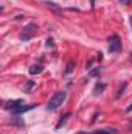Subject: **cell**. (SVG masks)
Returning <instances> with one entry per match:
<instances>
[{"mask_svg":"<svg viewBox=\"0 0 132 134\" xmlns=\"http://www.w3.org/2000/svg\"><path fill=\"white\" fill-rule=\"evenodd\" d=\"M65 98H67V92L65 91H59V92H56V94L50 98L48 104H47V109H48V111H56V109L65 101Z\"/></svg>","mask_w":132,"mask_h":134,"instance_id":"6da1fadb","label":"cell"},{"mask_svg":"<svg viewBox=\"0 0 132 134\" xmlns=\"http://www.w3.org/2000/svg\"><path fill=\"white\" fill-rule=\"evenodd\" d=\"M109 52H110L112 55L121 52V39H120L118 34H112V36L109 37Z\"/></svg>","mask_w":132,"mask_h":134,"instance_id":"7a4b0ae2","label":"cell"},{"mask_svg":"<svg viewBox=\"0 0 132 134\" xmlns=\"http://www.w3.org/2000/svg\"><path fill=\"white\" fill-rule=\"evenodd\" d=\"M37 30V25L34 24V22H31V24H28L25 28H23V33H20V41H30L31 37H33L34 31Z\"/></svg>","mask_w":132,"mask_h":134,"instance_id":"3957f363","label":"cell"},{"mask_svg":"<svg viewBox=\"0 0 132 134\" xmlns=\"http://www.w3.org/2000/svg\"><path fill=\"white\" fill-rule=\"evenodd\" d=\"M34 106H36L34 103H31V104H27V106H25V104H20V106H17L16 109H13V114H16V115H17V114H22V112H27V111H30V109H33Z\"/></svg>","mask_w":132,"mask_h":134,"instance_id":"277c9868","label":"cell"},{"mask_svg":"<svg viewBox=\"0 0 132 134\" xmlns=\"http://www.w3.org/2000/svg\"><path fill=\"white\" fill-rule=\"evenodd\" d=\"M93 134H118V131L113 128H103V130H97Z\"/></svg>","mask_w":132,"mask_h":134,"instance_id":"5b68a950","label":"cell"},{"mask_svg":"<svg viewBox=\"0 0 132 134\" xmlns=\"http://www.w3.org/2000/svg\"><path fill=\"white\" fill-rule=\"evenodd\" d=\"M42 72H44V66H42V64L33 66L30 69V73H31V75H37V73H42Z\"/></svg>","mask_w":132,"mask_h":134,"instance_id":"8992f818","label":"cell"},{"mask_svg":"<svg viewBox=\"0 0 132 134\" xmlns=\"http://www.w3.org/2000/svg\"><path fill=\"white\" fill-rule=\"evenodd\" d=\"M104 89H106V84H104V83H98V84L95 86L93 92H95V95H99V94H101V92H103Z\"/></svg>","mask_w":132,"mask_h":134,"instance_id":"52a82bcc","label":"cell"},{"mask_svg":"<svg viewBox=\"0 0 132 134\" xmlns=\"http://www.w3.org/2000/svg\"><path fill=\"white\" fill-rule=\"evenodd\" d=\"M68 117H70V112H68V114H65V115H64V119H62V120H61V122H59V123H58V126H56V128H58V130H59V128H61V125H62V123H64V122H65L67 119H68Z\"/></svg>","mask_w":132,"mask_h":134,"instance_id":"ba28073f","label":"cell"},{"mask_svg":"<svg viewBox=\"0 0 132 134\" xmlns=\"http://www.w3.org/2000/svg\"><path fill=\"white\" fill-rule=\"evenodd\" d=\"M99 72H101V69H99V67H97V69H93V70L90 72V76H97V75H98Z\"/></svg>","mask_w":132,"mask_h":134,"instance_id":"9c48e42d","label":"cell"},{"mask_svg":"<svg viewBox=\"0 0 132 134\" xmlns=\"http://www.w3.org/2000/svg\"><path fill=\"white\" fill-rule=\"evenodd\" d=\"M33 86H34V83H33V81H28V84L25 86V92H28V91H30V89H31Z\"/></svg>","mask_w":132,"mask_h":134,"instance_id":"30bf717a","label":"cell"},{"mask_svg":"<svg viewBox=\"0 0 132 134\" xmlns=\"http://www.w3.org/2000/svg\"><path fill=\"white\" fill-rule=\"evenodd\" d=\"M126 89V83L124 84H121V87H120V92H118V97H121V94H123V91Z\"/></svg>","mask_w":132,"mask_h":134,"instance_id":"8fae6325","label":"cell"},{"mask_svg":"<svg viewBox=\"0 0 132 134\" xmlns=\"http://www.w3.org/2000/svg\"><path fill=\"white\" fill-rule=\"evenodd\" d=\"M71 67H73V63H68V66H67V69H65V73H70V72H71Z\"/></svg>","mask_w":132,"mask_h":134,"instance_id":"7c38bea8","label":"cell"},{"mask_svg":"<svg viewBox=\"0 0 132 134\" xmlns=\"http://www.w3.org/2000/svg\"><path fill=\"white\" fill-rule=\"evenodd\" d=\"M47 47H53V39H48L47 41Z\"/></svg>","mask_w":132,"mask_h":134,"instance_id":"4fadbf2b","label":"cell"},{"mask_svg":"<svg viewBox=\"0 0 132 134\" xmlns=\"http://www.w3.org/2000/svg\"><path fill=\"white\" fill-rule=\"evenodd\" d=\"M75 134H93V133H86V131H78V133H75Z\"/></svg>","mask_w":132,"mask_h":134,"instance_id":"5bb4252c","label":"cell"},{"mask_svg":"<svg viewBox=\"0 0 132 134\" xmlns=\"http://www.w3.org/2000/svg\"><path fill=\"white\" fill-rule=\"evenodd\" d=\"M120 3H131V0H120Z\"/></svg>","mask_w":132,"mask_h":134,"instance_id":"9a60e30c","label":"cell"},{"mask_svg":"<svg viewBox=\"0 0 132 134\" xmlns=\"http://www.w3.org/2000/svg\"><path fill=\"white\" fill-rule=\"evenodd\" d=\"M90 5H92V8H93V5H95V0H90Z\"/></svg>","mask_w":132,"mask_h":134,"instance_id":"2e32d148","label":"cell"},{"mask_svg":"<svg viewBox=\"0 0 132 134\" xmlns=\"http://www.w3.org/2000/svg\"><path fill=\"white\" fill-rule=\"evenodd\" d=\"M129 111H132V104L129 106V108H128V112H129Z\"/></svg>","mask_w":132,"mask_h":134,"instance_id":"e0dca14e","label":"cell"},{"mask_svg":"<svg viewBox=\"0 0 132 134\" xmlns=\"http://www.w3.org/2000/svg\"><path fill=\"white\" fill-rule=\"evenodd\" d=\"M131 25H132V16H131Z\"/></svg>","mask_w":132,"mask_h":134,"instance_id":"ac0fdd59","label":"cell"},{"mask_svg":"<svg viewBox=\"0 0 132 134\" xmlns=\"http://www.w3.org/2000/svg\"><path fill=\"white\" fill-rule=\"evenodd\" d=\"M131 126H132V123H131Z\"/></svg>","mask_w":132,"mask_h":134,"instance_id":"d6986e66","label":"cell"}]
</instances>
